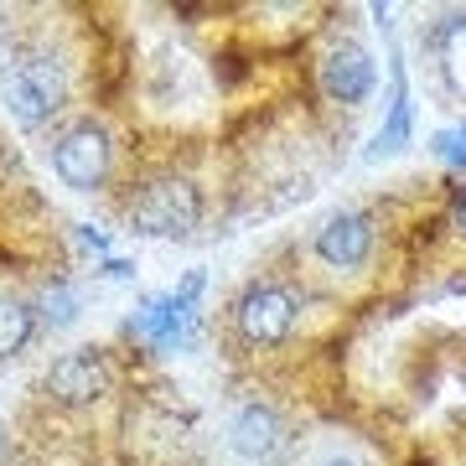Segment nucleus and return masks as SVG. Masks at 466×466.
Listing matches in <instances>:
<instances>
[{
  "label": "nucleus",
  "mask_w": 466,
  "mask_h": 466,
  "mask_svg": "<svg viewBox=\"0 0 466 466\" xmlns=\"http://www.w3.org/2000/svg\"><path fill=\"white\" fill-rule=\"evenodd\" d=\"M0 99L21 125H47L67 104V67L52 47H21L0 63Z\"/></svg>",
  "instance_id": "f257e3e1"
},
{
  "label": "nucleus",
  "mask_w": 466,
  "mask_h": 466,
  "mask_svg": "<svg viewBox=\"0 0 466 466\" xmlns=\"http://www.w3.org/2000/svg\"><path fill=\"white\" fill-rule=\"evenodd\" d=\"M198 218H202V198L198 187L182 182V177L146 182L130 202V228L150 233V238H182V233L198 228Z\"/></svg>",
  "instance_id": "f03ea898"
},
{
  "label": "nucleus",
  "mask_w": 466,
  "mask_h": 466,
  "mask_svg": "<svg viewBox=\"0 0 466 466\" xmlns=\"http://www.w3.org/2000/svg\"><path fill=\"white\" fill-rule=\"evenodd\" d=\"M296 311L300 306L285 285H254V290H244L233 317H238V332L249 337L254 348H275L296 332Z\"/></svg>",
  "instance_id": "7ed1b4c3"
},
{
  "label": "nucleus",
  "mask_w": 466,
  "mask_h": 466,
  "mask_svg": "<svg viewBox=\"0 0 466 466\" xmlns=\"http://www.w3.org/2000/svg\"><path fill=\"white\" fill-rule=\"evenodd\" d=\"M52 171L63 177L73 192H94L109 177V135L99 125H78L52 146Z\"/></svg>",
  "instance_id": "20e7f679"
},
{
  "label": "nucleus",
  "mask_w": 466,
  "mask_h": 466,
  "mask_svg": "<svg viewBox=\"0 0 466 466\" xmlns=\"http://www.w3.org/2000/svg\"><path fill=\"white\" fill-rule=\"evenodd\" d=\"M104 389H109V363H104V352H94V348L63 352V358L47 368V394L57 404H94Z\"/></svg>",
  "instance_id": "39448f33"
},
{
  "label": "nucleus",
  "mask_w": 466,
  "mask_h": 466,
  "mask_svg": "<svg viewBox=\"0 0 466 466\" xmlns=\"http://www.w3.org/2000/svg\"><path fill=\"white\" fill-rule=\"evenodd\" d=\"M202 290V275H187L182 290H171V296H156L146 300V311H135V332L150 337L156 348H177L192 327V300Z\"/></svg>",
  "instance_id": "423d86ee"
},
{
  "label": "nucleus",
  "mask_w": 466,
  "mask_h": 466,
  "mask_svg": "<svg viewBox=\"0 0 466 466\" xmlns=\"http://www.w3.org/2000/svg\"><path fill=\"white\" fill-rule=\"evenodd\" d=\"M373 238H379V228L368 213H337L317 233V259L327 269H358L373 254Z\"/></svg>",
  "instance_id": "0eeeda50"
},
{
  "label": "nucleus",
  "mask_w": 466,
  "mask_h": 466,
  "mask_svg": "<svg viewBox=\"0 0 466 466\" xmlns=\"http://www.w3.org/2000/svg\"><path fill=\"white\" fill-rule=\"evenodd\" d=\"M321 88H327L337 104H363L368 94H373V57H368L358 42L332 47L327 63H321Z\"/></svg>",
  "instance_id": "6e6552de"
},
{
  "label": "nucleus",
  "mask_w": 466,
  "mask_h": 466,
  "mask_svg": "<svg viewBox=\"0 0 466 466\" xmlns=\"http://www.w3.org/2000/svg\"><path fill=\"white\" fill-rule=\"evenodd\" d=\"M280 441H285L280 420H275V410H265V404H244L228 425V446L238 451L244 461H269V456L280 451Z\"/></svg>",
  "instance_id": "1a4fd4ad"
},
{
  "label": "nucleus",
  "mask_w": 466,
  "mask_h": 466,
  "mask_svg": "<svg viewBox=\"0 0 466 466\" xmlns=\"http://www.w3.org/2000/svg\"><path fill=\"white\" fill-rule=\"evenodd\" d=\"M410 140V94H404V78L394 73V109H389V125L373 135V146H368V161H379L389 150H400Z\"/></svg>",
  "instance_id": "9d476101"
},
{
  "label": "nucleus",
  "mask_w": 466,
  "mask_h": 466,
  "mask_svg": "<svg viewBox=\"0 0 466 466\" xmlns=\"http://www.w3.org/2000/svg\"><path fill=\"white\" fill-rule=\"evenodd\" d=\"M26 337H32V311H26L21 300L0 296V358L16 352V348H26Z\"/></svg>",
  "instance_id": "9b49d317"
},
{
  "label": "nucleus",
  "mask_w": 466,
  "mask_h": 466,
  "mask_svg": "<svg viewBox=\"0 0 466 466\" xmlns=\"http://www.w3.org/2000/svg\"><path fill=\"white\" fill-rule=\"evenodd\" d=\"M435 156L446 167H466V125H451V130L435 135Z\"/></svg>",
  "instance_id": "f8f14e48"
},
{
  "label": "nucleus",
  "mask_w": 466,
  "mask_h": 466,
  "mask_svg": "<svg viewBox=\"0 0 466 466\" xmlns=\"http://www.w3.org/2000/svg\"><path fill=\"white\" fill-rule=\"evenodd\" d=\"M451 223H456V228L466 233V187L456 192V198H451Z\"/></svg>",
  "instance_id": "ddd939ff"
},
{
  "label": "nucleus",
  "mask_w": 466,
  "mask_h": 466,
  "mask_svg": "<svg viewBox=\"0 0 466 466\" xmlns=\"http://www.w3.org/2000/svg\"><path fill=\"white\" fill-rule=\"evenodd\" d=\"M321 466H363V461H352V456H327Z\"/></svg>",
  "instance_id": "4468645a"
}]
</instances>
